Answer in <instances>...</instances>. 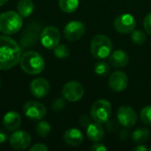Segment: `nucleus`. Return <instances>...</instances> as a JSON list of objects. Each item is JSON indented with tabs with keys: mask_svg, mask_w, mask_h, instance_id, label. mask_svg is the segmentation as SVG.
<instances>
[{
	"mask_svg": "<svg viewBox=\"0 0 151 151\" xmlns=\"http://www.w3.org/2000/svg\"><path fill=\"white\" fill-rule=\"evenodd\" d=\"M80 123H81V125L82 127H87L91 123V121H90V119H89L87 115H83V116H81V119H80Z\"/></svg>",
	"mask_w": 151,
	"mask_h": 151,
	"instance_id": "obj_32",
	"label": "nucleus"
},
{
	"mask_svg": "<svg viewBox=\"0 0 151 151\" xmlns=\"http://www.w3.org/2000/svg\"><path fill=\"white\" fill-rule=\"evenodd\" d=\"M112 42L104 35H97L93 37L90 43L91 54L98 59L108 58L112 51Z\"/></svg>",
	"mask_w": 151,
	"mask_h": 151,
	"instance_id": "obj_3",
	"label": "nucleus"
},
{
	"mask_svg": "<svg viewBox=\"0 0 151 151\" xmlns=\"http://www.w3.org/2000/svg\"><path fill=\"white\" fill-rule=\"evenodd\" d=\"M84 33L85 26L82 22L78 20L70 21L69 23H67L64 29L65 37L70 42H74L81 39L83 36Z\"/></svg>",
	"mask_w": 151,
	"mask_h": 151,
	"instance_id": "obj_11",
	"label": "nucleus"
},
{
	"mask_svg": "<svg viewBox=\"0 0 151 151\" xmlns=\"http://www.w3.org/2000/svg\"><path fill=\"white\" fill-rule=\"evenodd\" d=\"M35 5L32 0H19L17 4L18 13L22 18H27L32 14L34 12Z\"/></svg>",
	"mask_w": 151,
	"mask_h": 151,
	"instance_id": "obj_20",
	"label": "nucleus"
},
{
	"mask_svg": "<svg viewBox=\"0 0 151 151\" xmlns=\"http://www.w3.org/2000/svg\"><path fill=\"white\" fill-rule=\"evenodd\" d=\"M131 39L134 43L141 45L146 42L147 36H146V34L142 30H135L134 29L131 34Z\"/></svg>",
	"mask_w": 151,
	"mask_h": 151,
	"instance_id": "obj_25",
	"label": "nucleus"
},
{
	"mask_svg": "<svg viewBox=\"0 0 151 151\" xmlns=\"http://www.w3.org/2000/svg\"><path fill=\"white\" fill-rule=\"evenodd\" d=\"M87 135L88 139L92 142H99L104 136V130L102 127V124L97 122L90 123L87 127Z\"/></svg>",
	"mask_w": 151,
	"mask_h": 151,
	"instance_id": "obj_19",
	"label": "nucleus"
},
{
	"mask_svg": "<svg viewBox=\"0 0 151 151\" xmlns=\"http://www.w3.org/2000/svg\"><path fill=\"white\" fill-rule=\"evenodd\" d=\"M31 143L30 134L25 131H14L10 137V144L13 150H24L28 148Z\"/></svg>",
	"mask_w": 151,
	"mask_h": 151,
	"instance_id": "obj_13",
	"label": "nucleus"
},
{
	"mask_svg": "<svg viewBox=\"0 0 151 151\" xmlns=\"http://www.w3.org/2000/svg\"><path fill=\"white\" fill-rule=\"evenodd\" d=\"M21 49L11 37L0 35V70H9L20 60Z\"/></svg>",
	"mask_w": 151,
	"mask_h": 151,
	"instance_id": "obj_1",
	"label": "nucleus"
},
{
	"mask_svg": "<svg viewBox=\"0 0 151 151\" xmlns=\"http://www.w3.org/2000/svg\"><path fill=\"white\" fill-rule=\"evenodd\" d=\"M118 121L126 127H132L137 122V114L130 106H121L117 113Z\"/></svg>",
	"mask_w": 151,
	"mask_h": 151,
	"instance_id": "obj_12",
	"label": "nucleus"
},
{
	"mask_svg": "<svg viewBox=\"0 0 151 151\" xmlns=\"http://www.w3.org/2000/svg\"><path fill=\"white\" fill-rule=\"evenodd\" d=\"M150 130L144 127L138 128L132 134V139L137 144H142L146 142L150 139Z\"/></svg>",
	"mask_w": 151,
	"mask_h": 151,
	"instance_id": "obj_21",
	"label": "nucleus"
},
{
	"mask_svg": "<svg viewBox=\"0 0 151 151\" xmlns=\"http://www.w3.org/2000/svg\"><path fill=\"white\" fill-rule=\"evenodd\" d=\"M6 140H7V134L4 132L0 131V144L4 143Z\"/></svg>",
	"mask_w": 151,
	"mask_h": 151,
	"instance_id": "obj_35",
	"label": "nucleus"
},
{
	"mask_svg": "<svg viewBox=\"0 0 151 151\" xmlns=\"http://www.w3.org/2000/svg\"><path fill=\"white\" fill-rule=\"evenodd\" d=\"M0 87H1V81H0Z\"/></svg>",
	"mask_w": 151,
	"mask_h": 151,
	"instance_id": "obj_38",
	"label": "nucleus"
},
{
	"mask_svg": "<svg viewBox=\"0 0 151 151\" xmlns=\"http://www.w3.org/2000/svg\"><path fill=\"white\" fill-rule=\"evenodd\" d=\"M91 118L95 122L99 124L106 123L111 115V104L105 99L96 101L90 110Z\"/></svg>",
	"mask_w": 151,
	"mask_h": 151,
	"instance_id": "obj_5",
	"label": "nucleus"
},
{
	"mask_svg": "<svg viewBox=\"0 0 151 151\" xmlns=\"http://www.w3.org/2000/svg\"><path fill=\"white\" fill-rule=\"evenodd\" d=\"M134 150L136 151H147L148 150V149L143 145V144H139L138 146H136L135 148H134Z\"/></svg>",
	"mask_w": 151,
	"mask_h": 151,
	"instance_id": "obj_36",
	"label": "nucleus"
},
{
	"mask_svg": "<svg viewBox=\"0 0 151 151\" xmlns=\"http://www.w3.org/2000/svg\"><path fill=\"white\" fill-rule=\"evenodd\" d=\"M21 69L27 74H38L44 69V60L42 57L35 51L25 52L19 60Z\"/></svg>",
	"mask_w": 151,
	"mask_h": 151,
	"instance_id": "obj_2",
	"label": "nucleus"
},
{
	"mask_svg": "<svg viewBox=\"0 0 151 151\" xmlns=\"http://www.w3.org/2000/svg\"><path fill=\"white\" fill-rule=\"evenodd\" d=\"M130 136V133H129V131L128 130H123L122 132H121V134H120V139L121 140H127L128 137Z\"/></svg>",
	"mask_w": 151,
	"mask_h": 151,
	"instance_id": "obj_34",
	"label": "nucleus"
},
{
	"mask_svg": "<svg viewBox=\"0 0 151 151\" xmlns=\"http://www.w3.org/2000/svg\"><path fill=\"white\" fill-rule=\"evenodd\" d=\"M53 50H54V55L58 58H65L70 54L69 49L65 44H59L58 43Z\"/></svg>",
	"mask_w": 151,
	"mask_h": 151,
	"instance_id": "obj_26",
	"label": "nucleus"
},
{
	"mask_svg": "<svg viewBox=\"0 0 151 151\" xmlns=\"http://www.w3.org/2000/svg\"><path fill=\"white\" fill-rule=\"evenodd\" d=\"M4 127L9 131H16L21 125L20 115L16 111L7 112L3 119Z\"/></svg>",
	"mask_w": 151,
	"mask_h": 151,
	"instance_id": "obj_17",
	"label": "nucleus"
},
{
	"mask_svg": "<svg viewBox=\"0 0 151 151\" xmlns=\"http://www.w3.org/2000/svg\"><path fill=\"white\" fill-rule=\"evenodd\" d=\"M91 150L93 151H106L107 148L104 146V144L103 143H95L92 147H91Z\"/></svg>",
	"mask_w": 151,
	"mask_h": 151,
	"instance_id": "obj_33",
	"label": "nucleus"
},
{
	"mask_svg": "<svg viewBox=\"0 0 151 151\" xmlns=\"http://www.w3.org/2000/svg\"><path fill=\"white\" fill-rule=\"evenodd\" d=\"M40 30H41V26L37 22L30 23L26 27L20 37V44L23 49L32 47L34 44L36 43L39 38Z\"/></svg>",
	"mask_w": 151,
	"mask_h": 151,
	"instance_id": "obj_6",
	"label": "nucleus"
},
{
	"mask_svg": "<svg viewBox=\"0 0 151 151\" xmlns=\"http://www.w3.org/2000/svg\"><path fill=\"white\" fill-rule=\"evenodd\" d=\"M143 27L145 31L151 35V12L149 13L143 20Z\"/></svg>",
	"mask_w": 151,
	"mask_h": 151,
	"instance_id": "obj_29",
	"label": "nucleus"
},
{
	"mask_svg": "<svg viewBox=\"0 0 151 151\" xmlns=\"http://www.w3.org/2000/svg\"><path fill=\"white\" fill-rule=\"evenodd\" d=\"M23 112L26 117L33 120L42 119L47 112L46 107L39 103L35 101H28L23 106Z\"/></svg>",
	"mask_w": 151,
	"mask_h": 151,
	"instance_id": "obj_10",
	"label": "nucleus"
},
{
	"mask_svg": "<svg viewBox=\"0 0 151 151\" xmlns=\"http://www.w3.org/2000/svg\"><path fill=\"white\" fill-rule=\"evenodd\" d=\"M58 4L63 12L71 13L78 8L79 0H58Z\"/></svg>",
	"mask_w": 151,
	"mask_h": 151,
	"instance_id": "obj_22",
	"label": "nucleus"
},
{
	"mask_svg": "<svg viewBox=\"0 0 151 151\" xmlns=\"http://www.w3.org/2000/svg\"><path fill=\"white\" fill-rule=\"evenodd\" d=\"M114 28L121 34H130L136 27V19L129 13L119 15L114 19Z\"/></svg>",
	"mask_w": 151,
	"mask_h": 151,
	"instance_id": "obj_8",
	"label": "nucleus"
},
{
	"mask_svg": "<svg viewBox=\"0 0 151 151\" xmlns=\"http://www.w3.org/2000/svg\"><path fill=\"white\" fill-rule=\"evenodd\" d=\"M64 141L65 142L73 147L79 146L83 142V134L81 130L78 128H70L68 129L64 134Z\"/></svg>",
	"mask_w": 151,
	"mask_h": 151,
	"instance_id": "obj_18",
	"label": "nucleus"
},
{
	"mask_svg": "<svg viewBox=\"0 0 151 151\" xmlns=\"http://www.w3.org/2000/svg\"><path fill=\"white\" fill-rule=\"evenodd\" d=\"M62 95L66 101L77 102L82 98L84 95V88L80 82L72 81L65 84L62 88Z\"/></svg>",
	"mask_w": 151,
	"mask_h": 151,
	"instance_id": "obj_7",
	"label": "nucleus"
},
{
	"mask_svg": "<svg viewBox=\"0 0 151 151\" xmlns=\"http://www.w3.org/2000/svg\"><path fill=\"white\" fill-rule=\"evenodd\" d=\"M22 27L21 16L12 11L0 14V32L5 35H13Z\"/></svg>",
	"mask_w": 151,
	"mask_h": 151,
	"instance_id": "obj_4",
	"label": "nucleus"
},
{
	"mask_svg": "<svg viewBox=\"0 0 151 151\" xmlns=\"http://www.w3.org/2000/svg\"><path fill=\"white\" fill-rule=\"evenodd\" d=\"M66 103H65V98H58L56 99L53 104H52V109L55 111H62L65 106Z\"/></svg>",
	"mask_w": 151,
	"mask_h": 151,
	"instance_id": "obj_28",
	"label": "nucleus"
},
{
	"mask_svg": "<svg viewBox=\"0 0 151 151\" xmlns=\"http://www.w3.org/2000/svg\"><path fill=\"white\" fill-rule=\"evenodd\" d=\"M31 151H47L49 150V148L42 144V143H36L35 145H34L31 149H30Z\"/></svg>",
	"mask_w": 151,
	"mask_h": 151,
	"instance_id": "obj_31",
	"label": "nucleus"
},
{
	"mask_svg": "<svg viewBox=\"0 0 151 151\" xmlns=\"http://www.w3.org/2000/svg\"><path fill=\"white\" fill-rule=\"evenodd\" d=\"M109 87L115 92H121L127 88L128 78L127 74L123 72L117 71L112 73L108 81Z\"/></svg>",
	"mask_w": 151,
	"mask_h": 151,
	"instance_id": "obj_14",
	"label": "nucleus"
},
{
	"mask_svg": "<svg viewBox=\"0 0 151 151\" xmlns=\"http://www.w3.org/2000/svg\"><path fill=\"white\" fill-rule=\"evenodd\" d=\"M7 1H8V0H0V6H1V5H4Z\"/></svg>",
	"mask_w": 151,
	"mask_h": 151,
	"instance_id": "obj_37",
	"label": "nucleus"
},
{
	"mask_svg": "<svg viewBox=\"0 0 151 151\" xmlns=\"http://www.w3.org/2000/svg\"><path fill=\"white\" fill-rule=\"evenodd\" d=\"M141 119L144 124L151 126V106H146L142 110Z\"/></svg>",
	"mask_w": 151,
	"mask_h": 151,
	"instance_id": "obj_27",
	"label": "nucleus"
},
{
	"mask_svg": "<svg viewBox=\"0 0 151 151\" xmlns=\"http://www.w3.org/2000/svg\"><path fill=\"white\" fill-rule=\"evenodd\" d=\"M95 73L102 77L107 76L110 73L109 64L105 61H99L95 65Z\"/></svg>",
	"mask_w": 151,
	"mask_h": 151,
	"instance_id": "obj_24",
	"label": "nucleus"
},
{
	"mask_svg": "<svg viewBox=\"0 0 151 151\" xmlns=\"http://www.w3.org/2000/svg\"><path fill=\"white\" fill-rule=\"evenodd\" d=\"M59 41L60 32L56 27L49 26L42 30L41 34V42L45 48L53 50L59 43Z\"/></svg>",
	"mask_w": 151,
	"mask_h": 151,
	"instance_id": "obj_9",
	"label": "nucleus"
},
{
	"mask_svg": "<svg viewBox=\"0 0 151 151\" xmlns=\"http://www.w3.org/2000/svg\"><path fill=\"white\" fill-rule=\"evenodd\" d=\"M119 121L116 122L114 120H108L105 124H106V128L108 129V131L110 132H114L116 130H118L119 128Z\"/></svg>",
	"mask_w": 151,
	"mask_h": 151,
	"instance_id": "obj_30",
	"label": "nucleus"
},
{
	"mask_svg": "<svg viewBox=\"0 0 151 151\" xmlns=\"http://www.w3.org/2000/svg\"><path fill=\"white\" fill-rule=\"evenodd\" d=\"M110 64L115 68L126 67L129 63V57L127 53L122 50H117L109 56Z\"/></svg>",
	"mask_w": 151,
	"mask_h": 151,
	"instance_id": "obj_16",
	"label": "nucleus"
},
{
	"mask_svg": "<svg viewBox=\"0 0 151 151\" xmlns=\"http://www.w3.org/2000/svg\"><path fill=\"white\" fill-rule=\"evenodd\" d=\"M30 91L34 96L42 98L50 92V83L44 78L35 79L30 84Z\"/></svg>",
	"mask_w": 151,
	"mask_h": 151,
	"instance_id": "obj_15",
	"label": "nucleus"
},
{
	"mask_svg": "<svg viewBox=\"0 0 151 151\" xmlns=\"http://www.w3.org/2000/svg\"><path fill=\"white\" fill-rule=\"evenodd\" d=\"M150 150H151V148H150Z\"/></svg>",
	"mask_w": 151,
	"mask_h": 151,
	"instance_id": "obj_39",
	"label": "nucleus"
},
{
	"mask_svg": "<svg viewBox=\"0 0 151 151\" xmlns=\"http://www.w3.org/2000/svg\"><path fill=\"white\" fill-rule=\"evenodd\" d=\"M35 131L39 136L45 138L50 133V126L46 121H40L35 126Z\"/></svg>",
	"mask_w": 151,
	"mask_h": 151,
	"instance_id": "obj_23",
	"label": "nucleus"
}]
</instances>
